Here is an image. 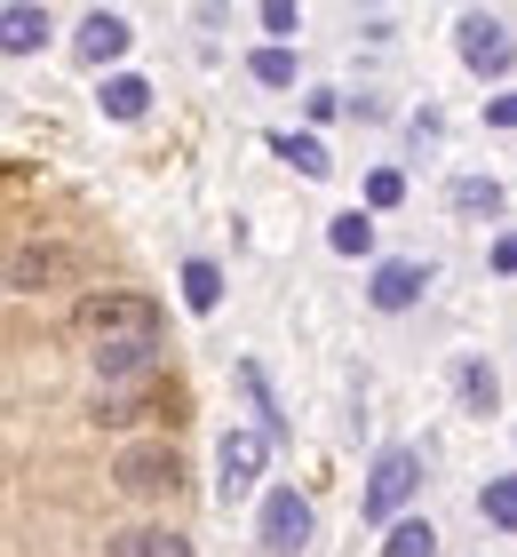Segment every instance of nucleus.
I'll list each match as a JSON object with an SVG mask.
<instances>
[{
    "instance_id": "nucleus-1",
    "label": "nucleus",
    "mask_w": 517,
    "mask_h": 557,
    "mask_svg": "<svg viewBox=\"0 0 517 557\" xmlns=\"http://www.w3.org/2000/svg\"><path fill=\"white\" fill-rule=\"evenodd\" d=\"M72 326L96 343V350H120V343H144V350H160V302H144V295H81V311H72Z\"/></svg>"
},
{
    "instance_id": "nucleus-2",
    "label": "nucleus",
    "mask_w": 517,
    "mask_h": 557,
    "mask_svg": "<svg viewBox=\"0 0 517 557\" xmlns=\"http://www.w3.org/2000/svg\"><path fill=\"white\" fill-rule=\"evenodd\" d=\"M263 454H271V438H263V430H223V446H216V494H223V510H231V502H239V494H255V478H263Z\"/></svg>"
},
{
    "instance_id": "nucleus-3",
    "label": "nucleus",
    "mask_w": 517,
    "mask_h": 557,
    "mask_svg": "<svg viewBox=\"0 0 517 557\" xmlns=\"http://www.w3.org/2000/svg\"><path fill=\"white\" fill-rule=\"evenodd\" d=\"M255 542H263L271 557H295V549L310 542V502H303L295 486L263 494V518H255Z\"/></svg>"
},
{
    "instance_id": "nucleus-4",
    "label": "nucleus",
    "mask_w": 517,
    "mask_h": 557,
    "mask_svg": "<svg viewBox=\"0 0 517 557\" xmlns=\"http://www.w3.org/2000/svg\"><path fill=\"white\" fill-rule=\"evenodd\" d=\"M454 40H461V64L485 72V81H502V72L517 64V40H509V24H502V16H461V24H454Z\"/></svg>"
},
{
    "instance_id": "nucleus-5",
    "label": "nucleus",
    "mask_w": 517,
    "mask_h": 557,
    "mask_svg": "<svg viewBox=\"0 0 517 557\" xmlns=\"http://www.w3.org/2000/svg\"><path fill=\"white\" fill-rule=\"evenodd\" d=\"M414 486H422V454L391 446V454L374 462V478H367V518H398L406 502H414Z\"/></svg>"
},
{
    "instance_id": "nucleus-6",
    "label": "nucleus",
    "mask_w": 517,
    "mask_h": 557,
    "mask_svg": "<svg viewBox=\"0 0 517 557\" xmlns=\"http://www.w3.org/2000/svg\"><path fill=\"white\" fill-rule=\"evenodd\" d=\"M112 478H120L127 494H175L184 462H175V446H127L120 462H112Z\"/></svg>"
},
{
    "instance_id": "nucleus-7",
    "label": "nucleus",
    "mask_w": 517,
    "mask_h": 557,
    "mask_svg": "<svg viewBox=\"0 0 517 557\" xmlns=\"http://www.w3.org/2000/svg\"><path fill=\"white\" fill-rule=\"evenodd\" d=\"M422 287H430V271L422 263H374V311H414L422 302Z\"/></svg>"
},
{
    "instance_id": "nucleus-8",
    "label": "nucleus",
    "mask_w": 517,
    "mask_h": 557,
    "mask_svg": "<svg viewBox=\"0 0 517 557\" xmlns=\"http://www.w3.org/2000/svg\"><path fill=\"white\" fill-rule=\"evenodd\" d=\"M127 40H136V33H127V16H120V9H88V16H81V57H88V64L127 57Z\"/></svg>"
},
{
    "instance_id": "nucleus-9",
    "label": "nucleus",
    "mask_w": 517,
    "mask_h": 557,
    "mask_svg": "<svg viewBox=\"0 0 517 557\" xmlns=\"http://www.w3.org/2000/svg\"><path fill=\"white\" fill-rule=\"evenodd\" d=\"M72 271V247H16L9 256V287H48Z\"/></svg>"
},
{
    "instance_id": "nucleus-10",
    "label": "nucleus",
    "mask_w": 517,
    "mask_h": 557,
    "mask_svg": "<svg viewBox=\"0 0 517 557\" xmlns=\"http://www.w3.org/2000/svg\"><path fill=\"white\" fill-rule=\"evenodd\" d=\"M48 40V9H0V57H33V48Z\"/></svg>"
},
{
    "instance_id": "nucleus-11",
    "label": "nucleus",
    "mask_w": 517,
    "mask_h": 557,
    "mask_svg": "<svg viewBox=\"0 0 517 557\" xmlns=\"http://www.w3.org/2000/svg\"><path fill=\"white\" fill-rule=\"evenodd\" d=\"M112 557H192V542L168 534V525H127V534L112 542Z\"/></svg>"
},
{
    "instance_id": "nucleus-12",
    "label": "nucleus",
    "mask_w": 517,
    "mask_h": 557,
    "mask_svg": "<svg viewBox=\"0 0 517 557\" xmlns=\"http://www.w3.org/2000/svg\"><path fill=\"white\" fill-rule=\"evenodd\" d=\"M454 391H461V407H470V414H494L502 407V383H494V367H485V359H461L454 367Z\"/></svg>"
},
{
    "instance_id": "nucleus-13",
    "label": "nucleus",
    "mask_w": 517,
    "mask_h": 557,
    "mask_svg": "<svg viewBox=\"0 0 517 557\" xmlns=\"http://www.w3.org/2000/svg\"><path fill=\"white\" fill-rule=\"evenodd\" d=\"M144 104H151V88L136 81V72H112V81H103V112L112 120H144Z\"/></svg>"
},
{
    "instance_id": "nucleus-14",
    "label": "nucleus",
    "mask_w": 517,
    "mask_h": 557,
    "mask_svg": "<svg viewBox=\"0 0 517 557\" xmlns=\"http://www.w3.org/2000/svg\"><path fill=\"white\" fill-rule=\"evenodd\" d=\"M454 208L461 215H502V184L494 175H454Z\"/></svg>"
},
{
    "instance_id": "nucleus-15",
    "label": "nucleus",
    "mask_w": 517,
    "mask_h": 557,
    "mask_svg": "<svg viewBox=\"0 0 517 557\" xmlns=\"http://www.w3.org/2000/svg\"><path fill=\"white\" fill-rule=\"evenodd\" d=\"M184 302H192V311H216V302H223V271L207 263V256L184 263Z\"/></svg>"
},
{
    "instance_id": "nucleus-16",
    "label": "nucleus",
    "mask_w": 517,
    "mask_h": 557,
    "mask_svg": "<svg viewBox=\"0 0 517 557\" xmlns=\"http://www.w3.org/2000/svg\"><path fill=\"white\" fill-rule=\"evenodd\" d=\"M382 549H391V557H438V525L430 518H398Z\"/></svg>"
},
{
    "instance_id": "nucleus-17",
    "label": "nucleus",
    "mask_w": 517,
    "mask_h": 557,
    "mask_svg": "<svg viewBox=\"0 0 517 557\" xmlns=\"http://www.w3.org/2000/svg\"><path fill=\"white\" fill-rule=\"evenodd\" d=\"M271 151H279V160H295V168L310 175V184H319V175L334 168V160H327V144H319V136H271Z\"/></svg>"
},
{
    "instance_id": "nucleus-18",
    "label": "nucleus",
    "mask_w": 517,
    "mask_h": 557,
    "mask_svg": "<svg viewBox=\"0 0 517 557\" xmlns=\"http://www.w3.org/2000/svg\"><path fill=\"white\" fill-rule=\"evenodd\" d=\"M327 239H334V256H367V247H374V215H358V208H350V215H334V223H327Z\"/></svg>"
},
{
    "instance_id": "nucleus-19",
    "label": "nucleus",
    "mask_w": 517,
    "mask_h": 557,
    "mask_svg": "<svg viewBox=\"0 0 517 557\" xmlns=\"http://www.w3.org/2000/svg\"><path fill=\"white\" fill-rule=\"evenodd\" d=\"M151 367V350L144 343H120V350H96V374L103 383H127V374H144Z\"/></svg>"
},
{
    "instance_id": "nucleus-20",
    "label": "nucleus",
    "mask_w": 517,
    "mask_h": 557,
    "mask_svg": "<svg viewBox=\"0 0 517 557\" xmlns=\"http://www.w3.org/2000/svg\"><path fill=\"white\" fill-rule=\"evenodd\" d=\"M247 72H255L263 88H287V81H295V48H255V64H247Z\"/></svg>"
},
{
    "instance_id": "nucleus-21",
    "label": "nucleus",
    "mask_w": 517,
    "mask_h": 557,
    "mask_svg": "<svg viewBox=\"0 0 517 557\" xmlns=\"http://www.w3.org/2000/svg\"><path fill=\"white\" fill-rule=\"evenodd\" d=\"M478 510L494 518V525H517V478H494V486L478 494Z\"/></svg>"
},
{
    "instance_id": "nucleus-22",
    "label": "nucleus",
    "mask_w": 517,
    "mask_h": 557,
    "mask_svg": "<svg viewBox=\"0 0 517 557\" xmlns=\"http://www.w3.org/2000/svg\"><path fill=\"white\" fill-rule=\"evenodd\" d=\"M398 199H406V175L398 168H374L367 175V208H398Z\"/></svg>"
},
{
    "instance_id": "nucleus-23",
    "label": "nucleus",
    "mask_w": 517,
    "mask_h": 557,
    "mask_svg": "<svg viewBox=\"0 0 517 557\" xmlns=\"http://www.w3.org/2000/svg\"><path fill=\"white\" fill-rule=\"evenodd\" d=\"M263 33L295 40V33H303V9H287V0H263Z\"/></svg>"
},
{
    "instance_id": "nucleus-24",
    "label": "nucleus",
    "mask_w": 517,
    "mask_h": 557,
    "mask_svg": "<svg viewBox=\"0 0 517 557\" xmlns=\"http://www.w3.org/2000/svg\"><path fill=\"white\" fill-rule=\"evenodd\" d=\"M485 120H494V128H517V88H509V96H494V104H485Z\"/></svg>"
},
{
    "instance_id": "nucleus-25",
    "label": "nucleus",
    "mask_w": 517,
    "mask_h": 557,
    "mask_svg": "<svg viewBox=\"0 0 517 557\" xmlns=\"http://www.w3.org/2000/svg\"><path fill=\"white\" fill-rule=\"evenodd\" d=\"M494 271H517V232H502V239H494Z\"/></svg>"
}]
</instances>
